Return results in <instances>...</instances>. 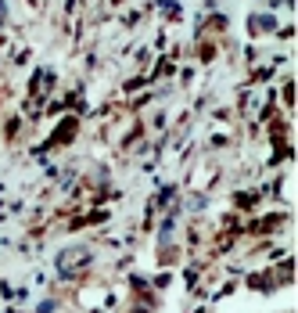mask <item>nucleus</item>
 I'll return each mask as SVG.
<instances>
[{
    "label": "nucleus",
    "mask_w": 298,
    "mask_h": 313,
    "mask_svg": "<svg viewBox=\"0 0 298 313\" xmlns=\"http://www.w3.org/2000/svg\"><path fill=\"white\" fill-rule=\"evenodd\" d=\"M0 18H4V4H0Z\"/></svg>",
    "instance_id": "1"
}]
</instances>
